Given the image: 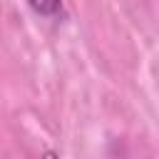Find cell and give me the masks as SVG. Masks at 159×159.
Segmentation results:
<instances>
[{"label":"cell","instance_id":"obj_1","mask_svg":"<svg viewBox=\"0 0 159 159\" xmlns=\"http://www.w3.org/2000/svg\"><path fill=\"white\" fill-rule=\"evenodd\" d=\"M27 2H30V7H32L35 12H40V15H45V17L57 15L60 7H62V0H27Z\"/></svg>","mask_w":159,"mask_h":159}]
</instances>
